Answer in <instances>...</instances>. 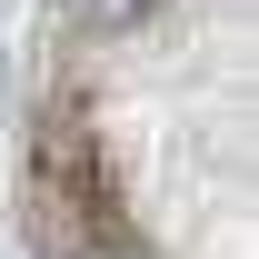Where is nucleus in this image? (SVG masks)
I'll use <instances>...</instances> for the list:
<instances>
[{
    "mask_svg": "<svg viewBox=\"0 0 259 259\" xmlns=\"http://www.w3.org/2000/svg\"><path fill=\"white\" fill-rule=\"evenodd\" d=\"M30 229L50 259H90L110 239V190H100V140H90V110L60 100L40 120V150H30Z\"/></svg>",
    "mask_w": 259,
    "mask_h": 259,
    "instance_id": "f257e3e1",
    "label": "nucleus"
},
{
    "mask_svg": "<svg viewBox=\"0 0 259 259\" xmlns=\"http://www.w3.org/2000/svg\"><path fill=\"white\" fill-rule=\"evenodd\" d=\"M80 10V30H130V20H150V0H70Z\"/></svg>",
    "mask_w": 259,
    "mask_h": 259,
    "instance_id": "f03ea898",
    "label": "nucleus"
}]
</instances>
